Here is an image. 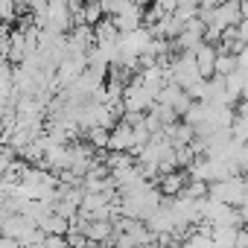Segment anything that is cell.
I'll return each mask as SVG.
<instances>
[{"mask_svg": "<svg viewBox=\"0 0 248 248\" xmlns=\"http://www.w3.org/2000/svg\"><path fill=\"white\" fill-rule=\"evenodd\" d=\"M41 248H67V239H64V236H59V233H44Z\"/></svg>", "mask_w": 248, "mask_h": 248, "instance_id": "1", "label": "cell"}]
</instances>
